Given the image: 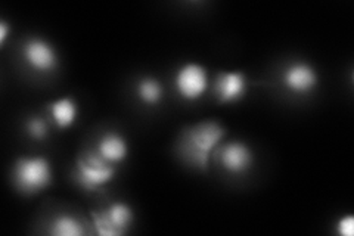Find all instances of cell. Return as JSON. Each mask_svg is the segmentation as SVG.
<instances>
[{"instance_id": "cell-16", "label": "cell", "mask_w": 354, "mask_h": 236, "mask_svg": "<svg viewBox=\"0 0 354 236\" xmlns=\"http://www.w3.org/2000/svg\"><path fill=\"white\" fill-rule=\"evenodd\" d=\"M10 31H12V28H10L9 22H6L5 19L0 21V46H3V44L6 43Z\"/></svg>"}, {"instance_id": "cell-2", "label": "cell", "mask_w": 354, "mask_h": 236, "mask_svg": "<svg viewBox=\"0 0 354 236\" xmlns=\"http://www.w3.org/2000/svg\"><path fill=\"white\" fill-rule=\"evenodd\" d=\"M12 181L22 195H37L52 185V164L43 155L19 156L14 164Z\"/></svg>"}, {"instance_id": "cell-1", "label": "cell", "mask_w": 354, "mask_h": 236, "mask_svg": "<svg viewBox=\"0 0 354 236\" xmlns=\"http://www.w3.org/2000/svg\"><path fill=\"white\" fill-rule=\"evenodd\" d=\"M226 136V127L216 120H204L185 127L177 138V154L180 158L198 170L205 172L221 139Z\"/></svg>"}, {"instance_id": "cell-10", "label": "cell", "mask_w": 354, "mask_h": 236, "mask_svg": "<svg viewBox=\"0 0 354 236\" xmlns=\"http://www.w3.org/2000/svg\"><path fill=\"white\" fill-rule=\"evenodd\" d=\"M46 112L50 121L61 130L70 129L79 118V105L73 96H64L46 104Z\"/></svg>"}, {"instance_id": "cell-13", "label": "cell", "mask_w": 354, "mask_h": 236, "mask_svg": "<svg viewBox=\"0 0 354 236\" xmlns=\"http://www.w3.org/2000/svg\"><path fill=\"white\" fill-rule=\"evenodd\" d=\"M49 232L55 236H80L86 230L83 223L77 217L70 215H59L52 220Z\"/></svg>"}, {"instance_id": "cell-3", "label": "cell", "mask_w": 354, "mask_h": 236, "mask_svg": "<svg viewBox=\"0 0 354 236\" xmlns=\"http://www.w3.org/2000/svg\"><path fill=\"white\" fill-rule=\"evenodd\" d=\"M115 173V165L104 160L96 151H86L75 160L74 181L88 194L113 182Z\"/></svg>"}, {"instance_id": "cell-6", "label": "cell", "mask_w": 354, "mask_h": 236, "mask_svg": "<svg viewBox=\"0 0 354 236\" xmlns=\"http://www.w3.org/2000/svg\"><path fill=\"white\" fill-rule=\"evenodd\" d=\"M22 60L37 74H50L59 66V55L53 44L43 37H28L21 48Z\"/></svg>"}, {"instance_id": "cell-14", "label": "cell", "mask_w": 354, "mask_h": 236, "mask_svg": "<svg viewBox=\"0 0 354 236\" xmlns=\"http://www.w3.org/2000/svg\"><path fill=\"white\" fill-rule=\"evenodd\" d=\"M26 133L31 139L35 140H44L49 136V122L44 120V117L32 116L26 121Z\"/></svg>"}, {"instance_id": "cell-15", "label": "cell", "mask_w": 354, "mask_h": 236, "mask_svg": "<svg viewBox=\"0 0 354 236\" xmlns=\"http://www.w3.org/2000/svg\"><path fill=\"white\" fill-rule=\"evenodd\" d=\"M337 233L341 236H353L354 233V217L351 215H347L341 217L335 224Z\"/></svg>"}, {"instance_id": "cell-7", "label": "cell", "mask_w": 354, "mask_h": 236, "mask_svg": "<svg viewBox=\"0 0 354 236\" xmlns=\"http://www.w3.org/2000/svg\"><path fill=\"white\" fill-rule=\"evenodd\" d=\"M213 156L216 163L229 174H245L254 165V152L242 140L220 143Z\"/></svg>"}, {"instance_id": "cell-4", "label": "cell", "mask_w": 354, "mask_h": 236, "mask_svg": "<svg viewBox=\"0 0 354 236\" xmlns=\"http://www.w3.org/2000/svg\"><path fill=\"white\" fill-rule=\"evenodd\" d=\"M91 217L97 235L121 236L129 232L135 220V212L126 202H114L104 210L92 211Z\"/></svg>"}, {"instance_id": "cell-11", "label": "cell", "mask_w": 354, "mask_h": 236, "mask_svg": "<svg viewBox=\"0 0 354 236\" xmlns=\"http://www.w3.org/2000/svg\"><path fill=\"white\" fill-rule=\"evenodd\" d=\"M129 142L117 131H108L97 140L96 152L111 164L123 163L129 156Z\"/></svg>"}, {"instance_id": "cell-9", "label": "cell", "mask_w": 354, "mask_h": 236, "mask_svg": "<svg viewBox=\"0 0 354 236\" xmlns=\"http://www.w3.org/2000/svg\"><path fill=\"white\" fill-rule=\"evenodd\" d=\"M250 80L243 71H218L213 83V95L220 105L236 104L247 96Z\"/></svg>"}, {"instance_id": "cell-8", "label": "cell", "mask_w": 354, "mask_h": 236, "mask_svg": "<svg viewBox=\"0 0 354 236\" xmlns=\"http://www.w3.org/2000/svg\"><path fill=\"white\" fill-rule=\"evenodd\" d=\"M282 86L294 95H308L319 87L320 77L315 66L306 61L288 64L281 75Z\"/></svg>"}, {"instance_id": "cell-5", "label": "cell", "mask_w": 354, "mask_h": 236, "mask_svg": "<svg viewBox=\"0 0 354 236\" xmlns=\"http://www.w3.org/2000/svg\"><path fill=\"white\" fill-rule=\"evenodd\" d=\"M173 83L177 95L185 100L194 102V100L201 99L208 91L209 77L204 65L186 62L177 69Z\"/></svg>"}, {"instance_id": "cell-12", "label": "cell", "mask_w": 354, "mask_h": 236, "mask_svg": "<svg viewBox=\"0 0 354 236\" xmlns=\"http://www.w3.org/2000/svg\"><path fill=\"white\" fill-rule=\"evenodd\" d=\"M164 95H165L164 86L157 77L145 75L136 83V96L139 98L140 102H143L145 105H149V107L160 105L162 102Z\"/></svg>"}]
</instances>
